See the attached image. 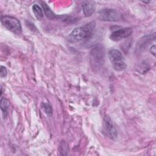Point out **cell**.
<instances>
[{
	"instance_id": "1",
	"label": "cell",
	"mask_w": 156,
	"mask_h": 156,
	"mask_svg": "<svg viewBox=\"0 0 156 156\" xmlns=\"http://www.w3.org/2000/svg\"><path fill=\"white\" fill-rule=\"evenodd\" d=\"M95 26V22L91 21L83 26L74 29L68 37V41L71 43H75L88 37L94 30Z\"/></svg>"
},
{
	"instance_id": "2",
	"label": "cell",
	"mask_w": 156,
	"mask_h": 156,
	"mask_svg": "<svg viewBox=\"0 0 156 156\" xmlns=\"http://www.w3.org/2000/svg\"><path fill=\"white\" fill-rule=\"evenodd\" d=\"M90 54V63L92 68L95 69L99 68L104 62V48L101 44L96 45L91 50Z\"/></svg>"
},
{
	"instance_id": "3",
	"label": "cell",
	"mask_w": 156,
	"mask_h": 156,
	"mask_svg": "<svg viewBox=\"0 0 156 156\" xmlns=\"http://www.w3.org/2000/svg\"><path fill=\"white\" fill-rule=\"evenodd\" d=\"M109 60L113 69L117 71H122L126 69L127 65L124 62L122 53L118 49H111L108 53Z\"/></svg>"
},
{
	"instance_id": "4",
	"label": "cell",
	"mask_w": 156,
	"mask_h": 156,
	"mask_svg": "<svg viewBox=\"0 0 156 156\" xmlns=\"http://www.w3.org/2000/svg\"><path fill=\"white\" fill-rule=\"evenodd\" d=\"M1 22L4 27L15 34H20L22 32V27L20 21L13 16L2 15L1 18Z\"/></svg>"
},
{
	"instance_id": "5",
	"label": "cell",
	"mask_w": 156,
	"mask_h": 156,
	"mask_svg": "<svg viewBox=\"0 0 156 156\" xmlns=\"http://www.w3.org/2000/svg\"><path fill=\"white\" fill-rule=\"evenodd\" d=\"M98 17L102 21H116L121 18V14L115 9H104L99 11Z\"/></svg>"
},
{
	"instance_id": "6",
	"label": "cell",
	"mask_w": 156,
	"mask_h": 156,
	"mask_svg": "<svg viewBox=\"0 0 156 156\" xmlns=\"http://www.w3.org/2000/svg\"><path fill=\"white\" fill-rule=\"evenodd\" d=\"M103 131L106 136L112 140H115L118 133L113 123L108 116H105L103 120Z\"/></svg>"
},
{
	"instance_id": "7",
	"label": "cell",
	"mask_w": 156,
	"mask_h": 156,
	"mask_svg": "<svg viewBox=\"0 0 156 156\" xmlns=\"http://www.w3.org/2000/svg\"><path fill=\"white\" fill-rule=\"evenodd\" d=\"M132 34V29L130 27H125L116 30L112 32L110 36L112 40L118 41L122 39L128 38Z\"/></svg>"
},
{
	"instance_id": "8",
	"label": "cell",
	"mask_w": 156,
	"mask_h": 156,
	"mask_svg": "<svg viewBox=\"0 0 156 156\" xmlns=\"http://www.w3.org/2000/svg\"><path fill=\"white\" fill-rule=\"evenodd\" d=\"M95 2L93 1H85L83 2V12L85 16H91L95 10Z\"/></svg>"
},
{
	"instance_id": "9",
	"label": "cell",
	"mask_w": 156,
	"mask_h": 156,
	"mask_svg": "<svg viewBox=\"0 0 156 156\" xmlns=\"http://www.w3.org/2000/svg\"><path fill=\"white\" fill-rule=\"evenodd\" d=\"M41 5L42 7L44 10V13L46 15V16L50 20H55L59 18H61L62 16H59L56 15L55 14H54L53 13V12L51 10V9L49 8V7H48V5L44 2H41Z\"/></svg>"
},
{
	"instance_id": "10",
	"label": "cell",
	"mask_w": 156,
	"mask_h": 156,
	"mask_svg": "<svg viewBox=\"0 0 156 156\" xmlns=\"http://www.w3.org/2000/svg\"><path fill=\"white\" fill-rule=\"evenodd\" d=\"M0 104H1V109L2 112L3 116L6 117L10 107V102L5 98H1L0 101Z\"/></svg>"
},
{
	"instance_id": "11",
	"label": "cell",
	"mask_w": 156,
	"mask_h": 156,
	"mask_svg": "<svg viewBox=\"0 0 156 156\" xmlns=\"http://www.w3.org/2000/svg\"><path fill=\"white\" fill-rule=\"evenodd\" d=\"M32 10L38 20H41L43 17V13L41 8L37 4H34L32 6Z\"/></svg>"
},
{
	"instance_id": "12",
	"label": "cell",
	"mask_w": 156,
	"mask_h": 156,
	"mask_svg": "<svg viewBox=\"0 0 156 156\" xmlns=\"http://www.w3.org/2000/svg\"><path fill=\"white\" fill-rule=\"evenodd\" d=\"M41 107H42L43 111L45 112V113H46L48 116H51L52 115V108L50 106V105H49L48 104L43 102L41 104Z\"/></svg>"
},
{
	"instance_id": "13",
	"label": "cell",
	"mask_w": 156,
	"mask_h": 156,
	"mask_svg": "<svg viewBox=\"0 0 156 156\" xmlns=\"http://www.w3.org/2000/svg\"><path fill=\"white\" fill-rule=\"evenodd\" d=\"M7 74V71L5 66H1V69H0V76L1 77H4Z\"/></svg>"
},
{
	"instance_id": "14",
	"label": "cell",
	"mask_w": 156,
	"mask_h": 156,
	"mask_svg": "<svg viewBox=\"0 0 156 156\" xmlns=\"http://www.w3.org/2000/svg\"><path fill=\"white\" fill-rule=\"evenodd\" d=\"M150 51H151V54H152L154 56L155 55V44H154L153 46H152L151 47Z\"/></svg>"
}]
</instances>
